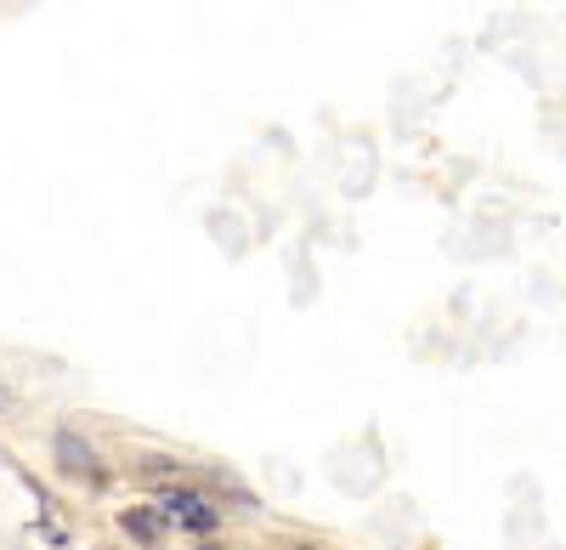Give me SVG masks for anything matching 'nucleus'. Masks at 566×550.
Returning <instances> with one entry per match:
<instances>
[{
    "mask_svg": "<svg viewBox=\"0 0 566 550\" xmlns=\"http://www.w3.org/2000/svg\"><path fill=\"white\" fill-rule=\"evenodd\" d=\"M159 517L170 522V528H181V533H216L221 528V511H216V499L210 494H199V488H187V482H165L159 488Z\"/></svg>",
    "mask_w": 566,
    "mask_h": 550,
    "instance_id": "nucleus-1",
    "label": "nucleus"
},
{
    "mask_svg": "<svg viewBox=\"0 0 566 550\" xmlns=\"http://www.w3.org/2000/svg\"><path fill=\"white\" fill-rule=\"evenodd\" d=\"M57 466H63L69 477H85V482H108L97 448H91L85 437H74V432H57Z\"/></svg>",
    "mask_w": 566,
    "mask_h": 550,
    "instance_id": "nucleus-2",
    "label": "nucleus"
},
{
    "mask_svg": "<svg viewBox=\"0 0 566 550\" xmlns=\"http://www.w3.org/2000/svg\"><path fill=\"white\" fill-rule=\"evenodd\" d=\"M119 528H125L136 544H159V539L170 533V522L159 517V506H130V511L119 517Z\"/></svg>",
    "mask_w": 566,
    "mask_h": 550,
    "instance_id": "nucleus-3",
    "label": "nucleus"
},
{
    "mask_svg": "<svg viewBox=\"0 0 566 550\" xmlns=\"http://www.w3.org/2000/svg\"><path fill=\"white\" fill-rule=\"evenodd\" d=\"M277 550H328V544H312V539H283Z\"/></svg>",
    "mask_w": 566,
    "mask_h": 550,
    "instance_id": "nucleus-4",
    "label": "nucleus"
},
{
    "mask_svg": "<svg viewBox=\"0 0 566 550\" xmlns=\"http://www.w3.org/2000/svg\"><path fill=\"white\" fill-rule=\"evenodd\" d=\"M7 408H12V397H7V386H0V415H7Z\"/></svg>",
    "mask_w": 566,
    "mask_h": 550,
    "instance_id": "nucleus-5",
    "label": "nucleus"
},
{
    "mask_svg": "<svg viewBox=\"0 0 566 550\" xmlns=\"http://www.w3.org/2000/svg\"><path fill=\"white\" fill-rule=\"evenodd\" d=\"M199 550H227V544H199Z\"/></svg>",
    "mask_w": 566,
    "mask_h": 550,
    "instance_id": "nucleus-6",
    "label": "nucleus"
}]
</instances>
